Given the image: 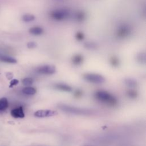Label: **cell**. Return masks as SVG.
<instances>
[{
    "mask_svg": "<svg viewBox=\"0 0 146 146\" xmlns=\"http://www.w3.org/2000/svg\"><path fill=\"white\" fill-rule=\"evenodd\" d=\"M127 95L131 98H135L137 96V93L133 90H129L127 92Z\"/></svg>",
    "mask_w": 146,
    "mask_h": 146,
    "instance_id": "cell-24",
    "label": "cell"
},
{
    "mask_svg": "<svg viewBox=\"0 0 146 146\" xmlns=\"http://www.w3.org/2000/svg\"><path fill=\"white\" fill-rule=\"evenodd\" d=\"M75 39L78 41H82L85 38L84 34L82 31H77L75 35Z\"/></svg>",
    "mask_w": 146,
    "mask_h": 146,
    "instance_id": "cell-20",
    "label": "cell"
},
{
    "mask_svg": "<svg viewBox=\"0 0 146 146\" xmlns=\"http://www.w3.org/2000/svg\"><path fill=\"white\" fill-rule=\"evenodd\" d=\"M84 47L88 50H96L98 48L99 45L97 43L93 41H87L84 43Z\"/></svg>",
    "mask_w": 146,
    "mask_h": 146,
    "instance_id": "cell-14",
    "label": "cell"
},
{
    "mask_svg": "<svg viewBox=\"0 0 146 146\" xmlns=\"http://www.w3.org/2000/svg\"><path fill=\"white\" fill-rule=\"evenodd\" d=\"M70 10L66 8H59L52 10L50 15V17L56 21H62L68 19L71 16Z\"/></svg>",
    "mask_w": 146,
    "mask_h": 146,
    "instance_id": "cell-2",
    "label": "cell"
},
{
    "mask_svg": "<svg viewBox=\"0 0 146 146\" xmlns=\"http://www.w3.org/2000/svg\"><path fill=\"white\" fill-rule=\"evenodd\" d=\"M95 98L103 103L109 106H115L117 103V100L112 94L106 91H98L95 93Z\"/></svg>",
    "mask_w": 146,
    "mask_h": 146,
    "instance_id": "cell-1",
    "label": "cell"
},
{
    "mask_svg": "<svg viewBox=\"0 0 146 146\" xmlns=\"http://www.w3.org/2000/svg\"><path fill=\"white\" fill-rule=\"evenodd\" d=\"M132 32V27L126 23L120 24L116 29V35L119 39H126L129 36Z\"/></svg>",
    "mask_w": 146,
    "mask_h": 146,
    "instance_id": "cell-3",
    "label": "cell"
},
{
    "mask_svg": "<svg viewBox=\"0 0 146 146\" xmlns=\"http://www.w3.org/2000/svg\"><path fill=\"white\" fill-rule=\"evenodd\" d=\"M55 87L59 90H60L62 91H65V92H70L72 90L71 87L70 86H68L66 84H64V83L56 84L55 85Z\"/></svg>",
    "mask_w": 146,
    "mask_h": 146,
    "instance_id": "cell-12",
    "label": "cell"
},
{
    "mask_svg": "<svg viewBox=\"0 0 146 146\" xmlns=\"http://www.w3.org/2000/svg\"><path fill=\"white\" fill-rule=\"evenodd\" d=\"M36 92V90L35 88L33 87H26L22 90V92L26 95H34Z\"/></svg>",
    "mask_w": 146,
    "mask_h": 146,
    "instance_id": "cell-17",
    "label": "cell"
},
{
    "mask_svg": "<svg viewBox=\"0 0 146 146\" xmlns=\"http://www.w3.org/2000/svg\"><path fill=\"white\" fill-rule=\"evenodd\" d=\"M13 74L11 73V72H8V73H7V74H6V77H7V78L9 80L11 79V78H13Z\"/></svg>",
    "mask_w": 146,
    "mask_h": 146,
    "instance_id": "cell-27",
    "label": "cell"
},
{
    "mask_svg": "<svg viewBox=\"0 0 146 146\" xmlns=\"http://www.w3.org/2000/svg\"><path fill=\"white\" fill-rule=\"evenodd\" d=\"M19 80L17 79H13L10 82V85H9V88H12L14 86H16L18 84Z\"/></svg>",
    "mask_w": 146,
    "mask_h": 146,
    "instance_id": "cell-25",
    "label": "cell"
},
{
    "mask_svg": "<svg viewBox=\"0 0 146 146\" xmlns=\"http://www.w3.org/2000/svg\"><path fill=\"white\" fill-rule=\"evenodd\" d=\"M136 60L141 63H145L146 61V54L144 52H140L136 55Z\"/></svg>",
    "mask_w": 146,
    "mask_h": 146,
    "instance_id": "cell-18",
    "label": "cell"
},
{
    "mask_svg": "<svg viewBox=\"0 0 146 146\" xmlns=\"http://www.w3.org/2000/svg\"><path fill=\"white\" fill-rule=\"evenodd\" d=\"M83 79L88 82L95 84H101L105 82V79L103 76L95 73H86L83 75Z\"/></svg>",
    "mask_w": 146,
    "mask_h": 146,
    "instance_id": "cell-5",
    "label": "cell"
},
{
    "mask_svg": "<svg viewBox=\"0 0 146 146\" xmlns=\"http://www.w3.org/2000/svg\"><path fill=\"white\" fill-rule=\"evenodd\" d=\"M57 114V112L56 111L51 110H39L36 111L34 115L36 117L42 118V117H50Z\"/></svg>",
    "mask_w": 146,
    "mask_h": 146,
    "instance_id": "cell-7",
    "label": "cell"
},
{
    "mask_svg": "<svg viewBox=\"0 0 146 146\" xmlns=\"http://www.w3.org/2000/svg\"><path fill=\"white\" fill-rule=\"evenodd\" d=\"M82 93L81 91H80V90H76V91H75V96L79 98V97H80V96L82 95Z\"/></svg>",
    "mask_w": 146,
    "mask_h": 146,
    "instance_id": "cell-26",
    "label": "cell"
},
{
    "mask_svg": "<svg viewBox=\"0 0 146 146\" xmlns=\"http://www.w3.org/2000/svg\"><path fill=\"white\" fill-rule=\"evenodd\" d=\"M10 114L14 118H23L25 117L23 107L21 106L13 109L10 112Z\"/></svg>",
    "mask_w": 146,
    "mask_h": 146,
    "instance_id": "cell-9",
    "label": "cell"
},
{
    "mask_svg": "<svg viewBox=\"0 0 146 146\" xmlns=\"http://www.w3.org/2000/svg\"><path fill=\"white\" fill-rule=\"evenodd\" d=\"M84 146H92V145H84Z\"/></svg>",
    "mask_w": 146,
    "mask_h": 146,
    "instance_id": "cell-28",
    "label": "cell"
},
{
    "mask_svg": "<svg viewBox=\"0 0 146 146\" xmlns=\"http://www.w3.org/2000/svg\"><path fill=\"white\" fill-rule=\"evenodd\" d=\"M73 19L76 22H83L86 19V14L84 11L82 10L77 11L73 14Z\"/></svg>",
    "mask_w": 146,
    "mask_h": 146,
    "instance_id": "cell-8",
    "label": "cell"
},
{
    "mask_svg": "<svg viewBox=\"0 0 146 146\" xmlns=\"http://www.w3.org/2000/svg\"><path fill=\"white\" fill-rule=\"evenodd\" d=\"M35 70L39 74L44 75H51L56 72V68L52 65L45 64L38 67Z\"/></svg>",
    "mask_w": 146,
    "mask_h": 146,
    "instance_id": "cell-6",
    "label": "cell"
},
{
    "mask_svg": "<svg viewBox=\"0 0 146 146\" xmlns=\"http://www.w3.org/2000/svg\"><path fill=\"white\" fill-rule=\"evenodd\" d=\"M0 61L5 62V63H13V64L16 63L17 62V60L16 59L13 57L2 55V54H0Z\"/></svg>",
    "mask_w": 146,
    "mask_h": 146,
    "instance_id": "cell-11",
    "label": "cell"
},
{
    "mask_svg": "<svg viewBox=\"0 0 146 146\" xmlns=\"http://www.w3.org/2000/svg\"><path fill=\"white\" fill-rule=\"evenodd\" d=\"M72 62L75 65H80L83 61V56L81 54H76L72 57Z\"/></svg>",
    "mask_w": 146,
    "mask_h": 146,
    "instance_id": "cell-13",
    "label": "cell"
},
{
    "mask_svg": "<svg viewBox=\"0 0 146 146\" xmlns=\"http://www.w3.org/2000/svg\"><path fill=\"white\" fill-rule=\"evenodd\" d=\"M110 62L113 66H117L119 64V60L116 56H112L110 59Z\"/></svg>",
    "mask_w": 146,
    "mask_h": 146,
    "instance_id": "cell-22",
    "label": "cell"
},
{
    "mask_svg": "<svg viewBox=\"0 0 146 146\" xmlns=\"http://www.w3.org/2000/svg\"><path fill=\"white\" fill-rule=\"evenodd\" d=\"M9 106V103L7 98H2L0 99V112L5 111Z\"/></svg>",
    "mask_w": 146,
    "mask_h": 146,
    "instance_id": "cell-15",
    "label": "cell"
},
{
    "mask_svg": "<svg viewBox=\"0 0 146 146\" xmlns=\"http://www.w3.org/2000/svg\"><path fill=\"white\" fill-rule=\"evenodd\" d=\"M59 108L63 111L76 115H88L91 113V112L90 110L87 109L72 107L66 104H60L59 105Z\"/></svg>",
    "mask_w": 146,
    "mask_h": 146,
    "instance_id": "cell-4",
    "label": "cell"
},
{
    "mask_svg": "<svg viewBox=\"0 0 146 146\" xmlns=\"http://www.w3.org/2000/svg\"><path fill=\"white\" fill-rule=\"evenodd\" d=\"M33 82H34V80L31 78H26L22 80V84L25 86H30L32 84Z\"/></svg>",
    "mask_w": 146,
    "mask_h": 146,
    "instance_id": "cell-21",
    "label": "cell"
},
{
    "mask_svg": "<svg viewBox=\"0 0 146 146\" xmlns=\"http://www.w3.org/2000/svg\"><path fill=\"white\" fill-rule=\"evenodd\" d=\"M36 46H37L36 43L35 42H33V41L29 42L27 43V48H29L30 49L34 48H35L36 47Z\"/></svg>",
    "mask_w": 146,
    "mask_h": 146,
    "instance_id": "cell-23",
    "label": "cell"
},
{
    "mask_svg": "<svg viewBox=\"0 0 146 146\" xmlns=\"http://www.w3.org/2000/svg\"><path fill=\"white\" fill-rule=\"evenodd\" d=\"M125 83L129 87H135L137 86L136 82L132 79H127L125 80Z\"/></svg>",
    "mask_w": 146,
    "mask_h": 146,
    "instance_id": "cell-19",
    "label": "cell"
},
{
    "mask_svg": "<svg viewBox=\"0 0 146 146\" xmlns=\"http://www.w3.org/2000/svg\"><path fill=\"white\" fill-rule=\"evenodd\" d=\"M35 19V17L31 14H25L22 15V20L26 23L33 22Z\"/></svg>",
    "mask_w": 146,
    "mask_h": 146,
    "instance_id": "cell-16",
    "label": "cell"
},
{
    "mask_svg": "<svg viewBox=\"0 0 146 146\" xmlns=\"http://www.w3.org/2000/svg\"><path fill=\"white\" fill-rule=\"evenodd\" d=\"M29 32L33 35L39 36L42 35L44 33V30L42 27L40 26H35L30 27L29 30Z\"/></svg>",
    "mask_w": 146,
    "mask_h": 146,
    "instance_id": "cell-10",
    "label": "cell"
}]
</instances>
